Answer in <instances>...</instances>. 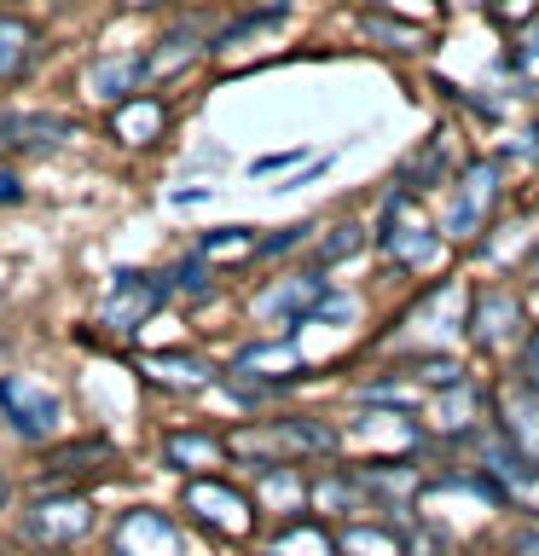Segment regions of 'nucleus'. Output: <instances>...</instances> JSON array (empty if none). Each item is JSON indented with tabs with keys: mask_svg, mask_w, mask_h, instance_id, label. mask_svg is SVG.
Wrapping results in <instances>:
<instances>
[{
	"mask_svg": "<svg viewBox=\"0 0 539 556\" xmlns=\"http://www.w3.org/2000/svg\"><path fill=\"white\" fill-rule=\"evenodd\" d=\"M383 243H389V250L406 261V267H429L435 250H441L429 226L406 208V198H394V203H389V220H383Z\"/></svg>",
	"mask_w": 539,
	"mask_h": 556,
	"instance_id": "nucleus-11",
	"label": "nucleus"
},
{
	"mask_svg": "<svg viewBox=\"0 0 539 556\" xmlns=\"http://www.w3.org/2000/svg\"><path fill=\"white\" fill-rule=\"evenodd\" d=\"M238 458H302V452H337V429L313 424V417H278L267 429L233 434Z\"/></svg>",
	"mask_w": 539,
	"mask_h": 556,
	"instance_id": "nucleus-1",
	"label": "nucleus"
},
{
	"mask_svg": "<svg viewBox=\"0 0 539 556\" xmlns=\"http://www.w3.org/2000/svg\"><path fill=\"white\" fill-rule=\"evenodd\" d=\"M522 337V307L511 290H481L469 313V342L476 348H511Z\"/></svg>",
	"mask_w": 539,
	"mask_h": 556,
	"instance_id": "nucleus-9",
	"label": "nucleus"
},
{
	"mask_svg": "<svg viewBox=\"0 0 539 556\" xmlns=\"http://www.w3.org/2000/svg\"><path fill=\"white\" fill-rule=\"evenodd\" d=\"M539 7H534V0H504V7H499V17H516V24H522V17H534Z\"/></svg>",
	"mask_w": 539,
	"mask_h": 556,
	"instance_id": "nucleus-35",
	"label": "nucleus"
},
{
	"mask_svg": "<svg viewBox=\"0 0 539 556\" xmlns=\"http://www.w3.org/2000/svg\"><path fill=\"white\" fill-rule=\"evenodd\" d=\"M146 377L163 382V389H203L215 371H209L198 354H151V359H146Z\"/></svg>",
	"mask_w": 539,
	"mask_h": 556,
	"instance_id": "nucleus-16",
	"label": "nucleus"
},
{
	"mask_svg": "<svg viewBox=\"0 0 539 556\" xmlns=\"http://www.w3.org/2000/svg\"><path fill=\"white\" fill-rule=\"evenodd\" d=\"M0 417L12 424V434L24 441H47L59 429V394L35 377H0Z\"/></svg>",
	"mask_w": 539,
	"mask_h": 556,
	"instance_id": "nucleus-2",
	"label": "nucleus"
},
{
	"mask_svg": "<svg viewBox=\"0 0 539 556\" xmlns=\"http://www.w3.org/2000/svg\"><path fill=\"white\" fill-rule=\"evenodd\" d=\"M412 377L435 382V389H452V382H464V377H459V365H452V359H417V365H412Z\"/></svg>",
	"mask_w": 539,
	"mask_h": 556,
	"instance_id": "nucleus-26",
	"label": "nucleus"
},
{
	"mask_svg": "<svg viewBox=\"0 0 539 556\" xmlns=\"http://www.w3.org/2000/svg\"><path fill=\"white\" fill-rule=\"evenodd\" d=\"M302 232H308V226H290V232L267 238V243H261V250H267V255H278V250H290V243H302Z\"/></svg>",
	"mask_w": 539,
	"mask_h": 556,
	"instance_id": "nucleus-34",
	"label": "nucleus"
},
{
	"mask_svg": "<svg viewBox=\"0 0 539 556\" xmlns=\"http://www.w3.org/2000/svg\"><path fill=\"white\" fill-rule=\"evenodd\" d=\"M198 29H174L168 41H163V52H156V59H146V76H168V70H180V64H191L198 59Z\"/></svg>",
	"mask_w": 539,
	"mask_h": 556,
	"instance_id": "nucleus-23",
	"label": "nucleus"
},
{
	"mask_svg": "<svg viewBox=\"0 0 539 556\" xmlns=\"http://www.w3.org/2000/svg\"><path fill=\"white\" fill-rule=\"evenodd\" d=\"M296 348L290 342H267V348H243L238 354V371H261V377H290L296 371Z\"/></svg>",
	"mask_w": 539,
	"mask_h": 556,
	"instance_id": "nucleus-22",
	"label": "nucleus"
},
{
	"mask_svg": "<svg viewBox=\"0 0 539 556\" xmlns=\"http://www.w3.org/2000/svg\"><path fill=\"white\" fill-rule=\"evenodd\" d=\"M111 464V446L104 441H76V446H59L47 458V476H82V469H99Z\"/></svg>",
	"mask_w": 539,
	"mask_h": 556,
	"instance_id": "nucleus-20",
	"label": "nucleus"
},
{
	"mask_svg": "<svg viewBox=\"0 0 539 556\" xmlns=\"http://www.w3.org/2000/svg\"><path fill=\"white\" fill-rule=\"evenodd\" d=\"M17 198H24V186H17V174H7V168H0V203H17Z\"/></svg>",
	"mask_w": 539,
	"mask_h": 556,
	"instance_id": "nucleus-36",
	"label": "nucleus"
},
{
	"mask_svg": "<svg viewBox=\"0 0 539 556\" xmlns=\"http://www.w3.org/2000/svg\"><path fill=\"white\" fill-rule=\"evenodd\" d=\"M267 498H273V504H278V498L296 504V498H302V481H296L290 469H285V476H273V469H267Z\"/></svg>",
	"mask_w": 539,
	"mask_h": 556,
	"instance_id": "nucleus-28",
	"label": "nucleus"
},
{
	"mask_svg": "<svg viewBox=\"0 0 539 556\" xmlns=\"http://www.w3.org/2000/svg\"><path fill=\"white\" fill-rule=\"evenodd\" d=\"M308 319H354V295H319V307L308 313Z\"/></svg>",
	"mask_w": 539,
	"mask_h": 556,
	"instance_id": "nucleus-27",
	"label": "nucleus"
},
{
	"mask_svg": "<svg viewBox=\"0 0 539 556\" xmlns=\"http://www.w3.org/2000/svg\"><path fill=\"white\" fill-rule=\"evenodd\" d=\"M122 7H134V12H139V7H163V0H122Z\"/></svg>",
	"mask_w": 539,
	"mask_h": 556,
	"instance_id": "nucleus-38",
	"label": "nucleus"
},
{
	"mask_svg": "<svg viewBox=\"0 0 539 556\" xmlns=\"http://www.w3.org/2000/svg\"><path fill=\"white\" fill-rule=\"evenodd\" d=\"M29 52H35V24L17 12H0V81L24 76Z\"/></svg>",
	"mask_w": 539,
	"mask_h": 556,
	"instance_id": "nucleus-15",
	"label": "nucleus"
},
{
	"mask_svg": "<svg viewBox=\"0 0 539 556\" xmlns=\"http://www.w3.org/2000/svg\"><path fill=\"white\" fill-rule=\"evenodd\" d=\"M93 528V504L76 498V493H59V498H35V510L24 516V533L35 545H70Z\"/></svg>",
	"mask_w": 539,
	"mask_h": 556,
	"instance_id": "nucleus-5",
	"label": "nucleus"
},
{
	"mask_svg": "<svg viewBox=\"0 0 539 556\" xmlns=\"http://www.w3.org/2000/svg\"><path fill=\"white\" fill-rule=\"evenodd\" d=\"M186 510L215 533H250V498L233 493L221 481H191L186 486Z\"/></svg>",
	"mask_w": 539,
	"mask_h": 556,
	"instance_id": "nucleus-7",
	"label": "nucleus"
},
{
	"mask_svg": "<svg viewBox=\"0 0 539 556\" xmlns=\"http://www.w3.org/2000/svg\"><path fill=\"white\" fill-rule=\"evenodd\" d=\"M116 556H180V533L163 510H128L116 528Z\"/></svg>",
	"mask_w": 539,
	"mask_h": 556,
	"instance_id": "nucleus-10",
	"label": "nucleus"
},
{
	"mask_svg": "<svg viewBox=\"0 0 539 556\" xmlns=\"http://www.w3.org/2000/svg\"><path fill=\"white\" fill-rule=\"evenodd\" d=\"M250 226H226V232H215V238H203V255H243L250 250Z\"/></svg>",
	"mask_w": 539,
	"mask_h": 556,
	"instance_id": "nucleus-25",
	"label": "nucleus"
},
{
	"mask_svg": "<svg viewBox=\"0 0 539 556\" xmlns=\"http://www.w3.org/2000/svg\"><path fill=\"white\" fill-rule=\"evenodd\" d=\"M499 424H504V441H511V452L539 476V389H534V382H504V394H499Z\"/></svg>",
	"mask_w": 539,
	"mask_h": 556,
	"instance_id": "nucleus-4",
	"label": "nucleus"
},
{
	"mask_svg": "<svg viewBox=\"0 0 539 556\" xmlns=\"http://www.w3.org/2000/svg\"><path fill=\"white\" fill-rule=\"evenodd\" d=\"M7 498H12V486H7V476H0V510H7Z\"/></svg>",
	"mask_w": 539,
	"mask_h": 556,
	"instance_id": "nucleus-39",
	"label": "nucleus"
},
{
	"mask_svg": "<svg viewBox=\"0 0 539 556\" xmlns=\"http://www.w3.org/2000/svg\"><path fill=\"white\" fill-rule=\"evenodd\" d=\"M493 198H499V163H469L459 174L452 203H447V232L452 238H476L481 220H487V208H493Z\"/></svg>",
	"mask_w": 539,
	"mask_h": 556,
	"instance_id": "nucleus-3",
	"label": "nucleus"
},
{
	"mask_svg": "<svg viewBox=\"0 0 539 556\" xmlns=\"http://www.w3.org/2000/svg\"><path fill=\"white\" fill-rule=\"evenodd\" d=\"M365 35H372V41H389L394 52H412V47L429 41L417 17H389V12H365Z\"/></svg>",
	"mask_w": 539,
	"mask_h": 556,
	"instance_id": "nucleus-17",
	"label": "nucleus"
},
{
	"mask_svg": "<svg viewBox=\"0 0 539 556\" xmlns=\"http://www.w3.org/2000/svg\"><path fill=\"white\" fill-rule=\"evenodd\" d=\"M522 359H528V382H534V389H539V330H534V337H528V354H522Z\"/></svg>",
	"mask_w": 539,
	"mask_h": 556,
	"instance_id": "nucleus-37",
	"label": "nucleus"
},
{
	"mask_svg": "<svg viewBox=\"0 0 539 556\" xmlns=\"http://www.w3.org/2000/svg\"><path fill=\"white\" fill-rule=\"evenodd\" d=\"M377 12H400V17H417V12H429L435 0H372Z\"/></svg>",
	"mask_w": 539,
	"mask_h": 556,
	"instance_id": "nucleus-31",
	"label": "nucleus"
},
{
	"mask_svg": "<svg viewBox=\"0 0 539 556\" xmlns=\"http://www.w3.org/2000/svg\"><path fill=\"white\" fill-rule=\"evenodd\" d=\"M163 458L174 469H203V464H221V441L215 434H168Z\"/></svg>",
	"mask_w": 539,
	"mask_h": 556,
	"instance_id": "nucleus-19",
	"label": "nucleus"
},
{
	"mask_svg": "<svg viewBox=\"0 0 539 556\" xmlns=\"http://www.w3.org/2000/svg\"><path fill=\"white\" fill-rule=\"evenodd\" d=\"M273 556H337V539L313 528V521H296V528H278Z\"/></svg>",
	"mask_w": 539,
	"mask_h": 556,
	"instance_id": "nucleus-18",
	"label": "nucleus"
},
{
	"mask_svg": "<svg viewBox=\"0 0 539 556\" xmlns=\"http://www.w3.org/2000/svg\"><path fill=\"white\" fill-rule=\"evenodd\" d=\"M290 163H302V151H278V156H255L250 174H278V168H290Z\"/></svg>",
	"mask_w": 539,
	"mask_h": 556,
	"instance_id": "nucleus-30",
	"label": "nucleus"
},
{
	"mask_svg": "<svg viewBox=\"0 0 539 556\" xmlns=\"http://www.w3.org/2000/svg\"><path fill=\"white\" fill-rule=\"evenodd\" d=\"M146 81V59H99L87 70V93L93 99H122Z\"/></svg>",
	"mask_w": 539,
	"mask_h": 556,
	"instance_id": "nucleus-14",
	"label": "nucleus"
},
{
	"mask_svg": "<svg viewBox=\"0 0 539 556\" xmlns=\"http://www.w3.org/2000/svg\"><path fill=\"white\" fill-rule=\"evenodd\" d=\"M435 174H441V139H429V151H424V163H412V180L417 186H429Z\"/></svg>",
	"mask_w": 539,
	"mask_h": 556,
	"instance_id": "nucleus-29",
	"label": "nucleus"
},
{
	"mask_svg": "<svg viewBox=\"0 0 539 556\" xmlns=\"http://www.w3.org/2000/svg\"><path fill=\"white\" fill-rule=\"evenodd\" d=\"M174 285H180V290H203V261H186V267L174 273Z\"/></svg>",
	"mask_w": 539,
	"mask_h": 556,
	"instance_id": "nucleus-33",
	"label": "nucleus"
},
{
	"mask_svg": "<svg viewBox=\"0 0 539 556\" xmlns=\"http://www.w3.org/2000/svg\"><path fill=\"white\" fill-rule=\"evenodd\" d=\"M360 243H365V226H354V220H348V226H337V238H330V243H319V267H330V261H342V255H354Z\"/></svg>",
	"mask_w": 539,
	"mask_h": 556,
	"instance_id": "nucleus-24",
	"label": "nucleus"
},
{
	"mask_svg": "<svg viewBox=\"0 0 539 556\" xmlns=\"http://www.w3.org/2000/svg\"><path fill=\"white\" fill-rule=\"evenodd\" d=\"M163 104H156V99H128V104H116V122H111V128H116V139H122V146H151V139L156 134H163Z\"/></svg>",
	"mask_w": 539,
	"mask_h": 556,
	"instance_id": "nucleus-13",
	"label": "nucleus"
},
{
	"mask_svg": "<svg viewBox=\"0 0 539 556\" xmlns=\"http://www.w3.org/2000/svg\"><path fill=\"white\" fill-rule=\"evenodd\" d=\"M163 295H168L163 278L122 267L116 285H111V302H104V330H134L139 319H151V313L163 307Z\"/></svg>",
	"mask_w": 539,
	"mask_h": 556,
	"instance_id": "nucleus-6",
	"label": "nucleus"
},
{
	"mask_svg": "<svg viewBox=\"0 0 539 556\" xmlns=\"http://www.w3.org/2000/svg\"><path fill=\"white\" fill-rule=\"evenodd\" d=\"M337 551L342 556H400V533H389V528H342V539H337Z\"/></svg>",
	"mask_w": 539,
	"mask_h": 556,
	"instance_id": "nucleus-21",
	"label": "nucleus"
},
{
	"mask_svg": "<svg viewBox=\"0 0 539 556\" xmlns=\"http://www.w3.org/2000/svg\"><path fill=\"white\" fill-rule=\"evenodd\" d=\"M76 134L70 116H47V111H17V116H0V139L17 151H52Z\"/></svg>",
	"mask_w": 539,
	"mask_h": 556,
	"instance_id": "nucleus-12",
	"label": "nucleus"
},
{
	"mask_svg": "<svg viewBox=\"0 0 539 556\" xmlns=\"http://www.w3.org/2000/svg\"><path fill=\"white\" fill-rule=\"evenodd\" d=\"M511 551L516 556H539V528H516L511 533Z\"/></svg>",
	"mask_w": 539,
	"mask_h": 556,
	"instance_id": "nucleus-32",
	"label": "nucleus"
},
{
	"mask_svg": "<svg viewBox=\"0 0 539 556\" xmlns=\"http://www.w3.org/2000/svg\"><path fill=\"white\" fill-rule=\"evenodd\" d=\"M319 295H325L319 273H290V278H278V285H267L255 295V313L261 319H278V325H296V319H308V313L319 307Z\"/></svg>",
	"mask_w": 539,
	"mask_h": 556,
	"instance_id": "nucleus-8",
	"label": "nucleus"
}]
</instances>
